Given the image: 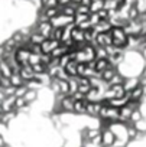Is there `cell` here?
I'll return each mask as SVG.
<instances>
[{
    "label": "cell",
    "instance_id": "2",
    "mask_svg": "<svg viewBox=\"0 0 146 147\" xmlns=\"http://www.w3.org/2000/svg\"><path fill=\"white\" fill-rule=\"evenodd\" d=\"M100 120H107L110 123H117L119 121V108H114L111 105H107L101 102V110L98 113Z\"/></svg>",
    "mask_w": 146,
    "mask_h": 147
},
{
    "label": "cell",
    "instance_id": "41",
    "mask_svg": "<svg viewBox=\"0 0 146 147\" xmlns=\"http://www.w3.org/2000/svg\"><path fill=\"white\" fill-rule=\"evenodd\" d=\"M51 61H52V56H51V53H41V62L42 63H45L46 66L51 63Z\"/></svg>",
    "mask_w": 146,
    "mask_h": 147
},
{
    "label": "cell",
    "instance_id": "48",
    "mask_svg": "<svg viewBox=\"0 0 146 147\" xmlns=\"http://www.w3.org/2000/svg\"><path fill=\"white\" fill-rule=\"evenodd\" d=\"M6 144V141H5V137L2 136V134H0V147H3Z\"/></svg>",
    "mask_w": 146,
    "mask_h": 147
},
{
    "label": "cell",
    "instance_id": "34",
    "mask_svg": "<svg viewBox=\"0 0 146 147\" xmlns=\"http://www.w3.org/2000/svg\"><path fill=\"white\" fill-rule=\"evenodd\" d=\"M25 105H28V102L25 101L23 97H15V110L16 111H20Z\"/></svg>",
    "mask_w": 146,
    "mask_h": 147
},
{
    "label": "cell",
    "instance_id": "37",
    "mask_svg": "<svg viewBox=\"0 0 146 147\" xmlns=\"http://www.w3.org/2000/svg\"><path fill=\"white\" fill-rule=\"evenodd\" d=\"M97 13V16H98V19L100 20H109L110 19V13H109V10L107 9H101V10H98V12H96Z\"/></svg>",
    "mask_w": 146,
    "mask_h": 147
},
{
    "label": "cell",
    "instance_id": "22",
    "mask_svg": "<svg viewBox=\"0 0 146 147\" xmlns=\"http://www.w3.org/2000/svg\"><path fill=\"white\" fill-rule=\"evenodd\" d=\"M0 74H2L3 77H9V78H10V75L13 74L10 65H9L5 59H0Z\"/></svg>",
    "mask_w": 146,
    "mask_h": 147
},
{
    "label": "cell",
    "instance_id": "17",
    "mask_svg": "<svg viewBox=\"0 0 146 147\" xmlns=\"http://www.w3.org/2000/svg\"><path fill=\"white\" fill-rule=\"evenodd\" d=\"M18 115V111L16 110H12V111H7V113H2L0 114V123L2 124H9L10 121H13Z\"/></svg>",
    "mask_w": 146,
    "mask_h": 147
},
{
    "label": "cell",
    "instance_id": "35",
    "mask_svg": "<svg viewBox=\"0 0 146 147\" xmlns=\"http://www.w3.org/2000/svg\"><path fill=\"white\" fill-rule=\"evenodd\" d=\"M133 125H134V128H136L139 133H146V120H145V118L136 121Z\"/></svg>",
    "mask_w": 146,
    "mask_h": 147
},
{
    "label": "cell",
    "instance_id": "38",
    "mask_svg": "<svg viewBox=\"0 0 146 147\" xmlns=\"http://www.w3.org/2000/svg\"><path fill=\"white\" fill-rule=\"evenodd\" d=\"M9 87H12V85H10V78L2 75V77H0V88L5 90V88H9Z\"/></svg>",
    "mask_w": 146,
    "mask_h": 147
},
{
    "label": "cell",
    "instance_id": "42",
    "mask_svg": "<svg viewBox=\"0 0 146 147\" xmlns=\"http://www.w3.org/2000/svg\"><path fill=\"white\" fill-rule=\"evenodd\" d=\"M32 53H36V55H41L42 53V49H41V45H36V43H32L31 45V49H29Z\"/></svg>",
    "mask_w": 146,
    "mask_h": 147
},
{
    "label": "cell",
    "instance_id": "46",
    "mask_svg": "<svg viewBox=\"0 0 146 147\" xmlns=\"http://www.w3.org/2000/svg\"><path fill=\"white\" fill-rule=\"evenodd\" d=\"M5 55H6V51H5L3 45H0V59H3V58H5Z\"/></svg>",
    "mask_w": 146,
    "mask_h": 147
},
{
    "label": "cell",
    "instance_id": "5",
    "mask_svg": "<svg viewBox=\"0 0 146 147\" xmlns=\"http://www.w3.org/2000/svg\"><path fill=\"white\" fill-rule=\"evenodd\" d=\"M29 55H31V51H29V49H26V48H23V46H19V48L15 51V53H13L15 59H16L22 66H23V65H28Z\"/></svg>",
    "mask_w": 146,
    "mask_h": 147
},
{
    "label": "cell",
    "instance_id": "8",
    "mask_svg": "<svg viewBox=\"0 0 146 147\" xmlns=\"http://www.w3.org/2000/svg\"><path fill=\"white\" fill-rule=\"evenodd\" d=\"M61 42L59 40H55V39H49L46 38L42 43H41V49H42V53H51Z\"/></svg>",
    "mask_w": 146,
    "mask_h": 147
},
{
    "label": "cell",
    "instance_id": "21",
    "mask_svg": "<svg viewBox=\"0 0 146 147\" xmlns=\"http://www.w3.org/2000/svg\"><path fill=\"white\" fill-rule=\"evenodd\" d=\"M109 88H110V91L113 92L114 98H122V97L126 95V91H124V88H123V84H119V85H109Z\"/></svg>",
    "mask_w": 146,
    "mask_h": 147
},
{
    "label": "cell",
    "instance_id": "47",
    "mask_svg": "<svg viewBox=\"0 0 146 147\" xmlns=\"http://www.w3.org/2000/svg\"><path fill=\"white\" fill-rule=\"evenodd\" d=\"M80 5H84V6H90L91 5V0H81Z\"/></svg>",
    "mask_w": 146,
    "mask_h": 147
},
{
    "label": "cell",
    "instance_id": "39",
    "mask_svg": "<svg viewBox=\"0 0 146 147\" xmlns=\"http://www.w3.org/2000/svg\"><path fill=\"white\" fill-rule=\"evenodd\" d=\"M75 13L90 15V7H88V6H84V5H77V7H75Z\"/></svg>",
    "mask_w": 146,
    "mask_h": 147
},
{
    "label": "cell",
    "instance_id": "40",
    "mask_svg": "<svg viewBox=\"0 0 146 147\" xmlns=\"http://www.w3.org/2000/svg\"><path fill=\"white\" fill-rule=\"evenodd\" d=\"M26 91H28V87L26 85H20V87H18L15 90V97H23L26 94Z\"/></svg>",
    "mask_w": 146,
    "mask_h": 147
},
{
    "label": "cell",
    "instance_id": "36",
    "mask_svg": "<svg viewBox=\"0 0 146 147\" xmlns=\"http://www.w3.org/2000/svg\"><path fill=\"white\" fill-rule=\"evenodd\" d=\"M55 78H56V80H61V81H68V80H69L68 74L65 72V69H64V68H59V69H58L56 77H55Z\"/></svg>",
    "mask_w": 146,
    "mask_h": 147
},
{
    "label": "cell",
    "instance_id": "10",
    "mask_svg": "<svg viewBox=\"0 0 146 147\" xmlns=\"http://www.w3.org/2000/svg\"><path fill=\"white\" fill-rule=\"evenodd\" d=\"M35 32L41 33L43 38H49V35H51V32H52V25L49 23V20H48V22H39Z\"/></svg>",
    "mask_w": 146,
    "mask_h": 147
},
{
    "label": "cell",
    "instance_id": "25",
    "mask_svg": "<svg viewBox=\"0 0 146 147\" xmlns=\"http://www.w3.org/2000/svg\"><path fill=\"white\" fill-rule=\"evenodd\" d=\"M42 10H43V15L46 16L48 20H51L52 18H55V16H58L61 13V7L59 6L58 7H48V9H42Z\"/></svg>",
    "mask_w": 146,
    "mask_h": 147
},
{
    "label": "cell",
    "instance_id": "33",
    "mask_svg": "<svg viewBox=\"0 0 146 147\" xmlns=\"http://www.w3.org/2000/svg\"><path fill=\"white\" fill-rule=\"evenodd\" d=\"M123 81H124V78H123V75H122V74H114V77L107 82L109 85H119V84H123Z\"/></svg>",
    "mask_w": 146,
    "mask_h": 147
},
{
    "label": "cell",
    "instance_id": "44",
    "mask_svg": "<svg viewBox=\"0 0 146 147\" xmlns=\"http://www.w3.org/2000/svg\"><path fill=\"white\" fill-rule=\"evenodd\" d=\"M90 88H91V87H90V85H78V90H77V91H78V92H81V94H84V95H86V94H87V92H88V91H90Z\"/></svg>",
    "mask_w": 146,
    "mask_h": 147
},
{
    "label": "cell",
    "instance_id": "24",
    "mask_svg": "<svg viewBox=\"0 0 146 147\" xmlns=\"http://www.w3.org/2000/svg\"><path fill=\"white\" fill-rule=\"evenodd\" d=\"M10 85L18 88L20 85H25V81L22 80V77L19 75V72H13L12 75H10Z\"/></svg>",
    "mask_w": 146,
    "mask_h": 147
},
{
    "label": "cell",
    "instance_id": "45",
    "mask_svg": "<svg viewBox=\"0 0 146 147\" xmlns=\"http://www.w3.org/2000/svg\"><path fill=\"white\" fill-rule=\"evenodd\" d=\"M71 97L74 98L75 101H77V100H86V95H84V94H81V92H78V91H77V92H74Z\"/></svg>",
    "mask_w": 146,
    "mask_h": 147
},
{
    "label": "cell",
    "instance_id": "13",
    "mask_svg": "<svg viewBox=\"0 0 146 147\" xmlns=\"http://www.w3.org/2000/svg\"><path fill=\"white\" fill-rule=\"evenodd\" d=\"M0 105H2V113H7V111L15 110V95L5 97V100L0 101Z\"/></svg>",
    "mask_w": 146,
    "mask_h": 147
},
{
    "label": "cell",
    "instance_id": "32",
    "mask_svg": "<svg viewBox=\"0 0 146 147\" xmlns=\"http://www.w3.org/2000/svg\"><path fill=\"white\" fill-rule=\"evenodd\" d=\"M143 118V113L140 111V108L139 110H134V111H132V114H130V123L132 124H134L136 121H139V120H142Z\"/></svg>",
    "mask_w": 146,
    "mask_h": 147
},
{
    "label": "cell",
    "instance_id": "31",
    "mask_svg": "<svg viewBox=\"0 0 146 147\" xmlns=\"http://www.w3.org/2000/svg\"><path fill=\"white\" fill-rule=\"evenodd\" d=\"M62 29H64V28H52V32H51V35H49V39H55V40H59V42H61Z\"/></svg>",
    "mask_w": 146,
    "mask_h": 147
},
{
    "label": "cell",
    "instance_id": "15",
    "mask_svg": "<svg viewBox=\"0 0 146 147\" xmlns=\"http://www.w3.org/2000/svg\"><path fill=\"white\" fill-rule=\"evenodd\" d=\"M71 39L74 40L75 43L86 42V40H84V30L74 25V26H72V29H71Z\"/></svg>",
    "mask_w": 146,
    "mask_h": 147
},
{
    "label": "cell",
    "instance_id": "27",
    "mask_svg": "<svg viewBox=\"0 0 146 147\" xmlns=\"http://www.w3.org/2000/svg\"><path fill=\"white\" fill-rule=\"evenodd\" d=\"M23 98H25V101H26L28 104H31V102H33V101L38 98V91H36V90H28L26 94L23 95Z\"/></svg>",
    "mask_w": 146,
    "mask_h": 147
},
{
    "label": "cell",
    "instance_id": "50",
    "mask_svg": "<svg viewBox=\"0 0 146 147\" xmlns=\"http://www.w3.org/2000/svg\"><path fill=\"white\" fill-rule=\"evenodd\" d=\"M3 147H12V146H9V144H5V146H3Z\"/></svg>",
    "mask_w": 146,
    "mask_h": 147
},
{
    "label": "cell",
    "instance_id": "30",
    "mask_svg": "<svg viewBox=\"0 0 146 147\" xmlns=\"http://www.w3.org/2000/svg\"><path fill=\"white\" fill-rule=\"evenodd\" d=\"M58 87H59V94H61V95H68V94H69L68 81H61V80H58Z\"/></svg>",
    "mask_w": 146,
    "mask_h": 147
},
{
    "label": "cell",
    "instance_id": "23",
    "mask_svg": "<svg viewBox=\"0 0 146 147\" xmlns=\"http://www.w3.org/2000/svg\"><path fill=\"white\" fill-rule=\"evenodd\" d=\"M137 85H140V80H137V78H130V80H124L123 81V88H124L126 92L133 90V88H136Z\"/></svg>",
    "mask_w": 146,
    "mask_h": 147
},
{
    "label": "cell",
    "instance_id": "6",
    "mask_svg": "<svg viewBox=\"0 0 146 147\" xmlns=\"http://www.w3.org/2000/svg\"><path fill=\"white\" fill-rule=\"evenodd\" d=\"M100 137H101V146L113 147V144H114V141H116V136H114V133H113L110 128H103Z\"/></svg>",
    "mask_w": 146,
    "mask_h": 147
},
{
    "label": "cell",
    "instance_id": "29",
    "mask_svg": "<svg viewBox=\"0 0 146 147\" xmlns=\"http://www.w3.org/2000/svg\"><path fill=\"white\" fill-rule=\"evenodd\" d=\"M46 69H48V66H46L45 63H42V62H38V63L32 65V71H33L35 75H39V74L46 72Z\"/></svg>",
    "mask_w": 146,
    "mask_h": 147
},
{
    "label": "cell",
    "instance_id": "28",
    "mask_svg": "<svg viewBox=\"0 0 146 147\" xmlns=\"http://www.w3.org/2000/svg\"><path fill=\"white\" fill-rule=\"evenodd\" d=\"M94 49H96V59H103V58H109V52H107V49L106 48H103V46H94Z\"/></svg>",
    "mask_w": 146,
    "mask_h": 147
},
{
    "label": "cell",
    "instance_id": "12",
    "mask_svg": "<svg viewBox=\"0 0 146 147\" xmlns=\"http://www.w3.org/2000/svg\"><path fill=\"white\" fill-rule=\"evenodd\" d=\"M19 75L22 77V80L25 81V84H26L28 81H31L32 78H35V74H33L31 65H23V66L20 68V71H19Z\"/></svg>",
    "mask_w": 146,
    "mask_h": 147
},
{
    "label": "cell",
    "instance_id": "1",
    "mask_svg": "<svg viewBox=\"0 0 146 147\" xmlns=\"http://www.w3.org/2000/svg\"><path fill=\"white\" fill-rule=\"evenodd\" d=\"M75 61L78 63H88L96 61V49L91 43H87L83 49L75 51Z\"/></svg>",
    "mask_w": 146,
    "mask_h": 147
},
{
    "label": "cell",
    "instance_id": "16",
    "mask_svg": "<svg viewBox=\"0 0 146 147\" xmlns=\"http://www.w3.org/2000/svg\"><path fill=\"white\" fill-rule=\"evenodd\" d=\"M77 65H78V62H77L75 59H69L68 63L64 66V69H65V72L68 74V77H69V78H72V77H78V75H77Z\"/></svg>",
    "mask_w": 146,
    "mask_h": 147
},
{
    "label": "cell",
    "instance_id": "43",
    "mask_svg": "<svg viewBox=\"0 0 146 147\" xmlns=\"http://www.w3.org/2000/svg\"><path fill=\"white\" fill-rule=\"evenodd\" d=\"M75 26H78V28H80V29H83V30H86V29H90V28H93V26H91V23H90V20L81 22V23H78V25H75Z\"/></svg>",
    "mask_w": 146,
    "mask_h": 147
},
{
    "label": "cell",
    "instance_id": "49",
    "mask_svg": "<svg viewBox=\"0 0 146 147\" xmlns=\"http://www.w3.org/2000/svg\"><path fill=\"white\" fill-rule=\"evenodd\" d=\"M81 0H71V3H74V5H80Z\"/></svg>",
    "mask_w": 146,
    "mask_h": 147
},
{
    "label": "cell",
    "instance_id": "3",
    "mask_svg": "<svg viewBox=\"0 0 146 147\" xmlns=\"http://www.w3.org/2000/svg\"><path fill=\"white\" fill-rule=\"evenodd\" d=\"M49 23L52 25V28H65L71 23H74V18H71V16H64V15H58L55 18H52L49 20Z\"/></svg>",
    "mask_w": 146,
    "mask_h": 147
},
{
    "label": "cell",
    "instance_id": "20",
    "mask_svg": "<svg viewBox=\"0 0 146 147\" xmlns=\"http://www.w3.org/2000/svg\"><path fill=\"white\" fill-rule=\"evenodd\" d=\"M110 66V62H109V59H106V58H103V59H96L94 61V71L97 72V74H100V72H103L106 68H109Z\"/></svg>",
    "mask_w": 146,
    "mask_h": 147
},
{
    "label": "cell",
    "instance_id": "14",
    "mask_svg": "<svg viewBox=\"0 0 146 147\" xmlns=\"http://www.w3.org/2000/svg\"><path fill=\"white\" fill-rule=\"evenodd\" d=\"M114 74H117V69H116V66L110 65L109 68H106L103 72H100V74H98V77H100L104 82H109V81L114 77Z\"/></svg>",
    "mask_w": 146,
    "mask_h": 147
},
{
    "label": "cell",
    "instance_id": "19",
    "mask_svg": "<svg viewBox=\"0 0 146 147\" xmlns=\"http://www.w3.org/2000/svg\"><path fill=\"white\" fill-rule=\"evenodd\" d=\"M87 100H74V108H72V113L75 114H86V107H87Z\"/></svg>",
    "mask_w": 146,
    "mask_h": 147
},
{
    "label": "cell",
    "instance_id": "18",
    "mask_svg": "<svg viewBox=\"0 0 146 147\" xmlns=\"http://www.w3.org/2000/svg\"><path fill=\"white\" fill-rule=\"evenodd\" d=\"M93 29L97 32V33H103V32H109L111 29V23L110 20H98L97 25L93 26Z\"/></svg>",
    "mask_w": 146,
    "mask_h": 147
},
{
    "label": "cell",
    "instance_id": "11",
    "mask_svg": "<svg viewBox=\"0 0 146 147\" xmlns=\"http://www.w3.org/2000/svg\"><path fill=\"white\" fill-rule=\"evenodd\" d=\"M101 110V102H87L86 107V114L90 117H98V113Z\"/></svg>",
    "mask_w": 146,
    "mask_h": 147
},
{
    "label": "cell",
    "instance_id": "7",
    "mask_svg": "<svg viewBox=\"0 0 146 147\" xmlns=\"http://www.w3.org/2000/svg\"><path fill=\"white\" fill-rule=\"evenodd\" d=\"M59 105H61V110L62 111L72 113V108H74V98H72L71 95H61Z\"/></svg>",
    "mask_w": 146,
    "mask_h": 147
},
{
    "label": "cell",
    "instance_id": "9",
    "mask_svg": "<svg viewBox=\"0 0 146 147\" xmlns=\"http://www.w3.org/2000/svg\"><path fill=\"white\" fill-rule=\"evenodd\" d=\"M127 94H129V98H130L132 101H142L143 97H145V90H143V87H142V84H140V85H137L136 88L127 91Z\"/></svg>",
    "mask_w": 146,
    "mask_h": 147
},
{
    "label": "cell",
    "instance_id": "26",
    "mask_svg": "<svg viewBox=\"0 0 146 147\" xmlns=\"http://www.w3.org/2000/svg\"><path fill=\"white\" fill-rule=\"evenodd\" d=\"M45 39H46V38H43L41 33H38V32H31V36H29V40H31V43L41 45V43H42Z\"/></svg>",
    "mask_w": 146,
    "mask_h": 147
},
{
    "label": "cell",
    "instance_id": "4",
    "mask_svg": "<svg viewBox=\"0 0 146 147\" xmlns=\"http://www.w3.org/2000/svg\"><path fill=\"white\" fill-rule=\"evenodd\" d=\"M94 46H103V48H107L111 45V35H110V30L109 32H103V33H97L96 35V39L94 42L91 43Z\"/></svg>",
    "mask_w": 146,
    "mask_h": 147
}]
</instances>
